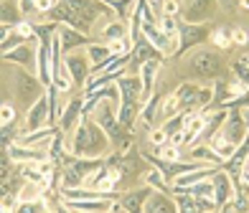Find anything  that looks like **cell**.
Segmentation results:
<instances>
[{"mask_svg": "<svg viewBox=\"0 0 249 213\" xmlns=\"http://www.w3.org/2000/svg\"><path fill=\"white\" fill-rule=\"evenodd\" d=\"M69 203L76 211H105L109 206L107 200H69Z\"/></svg>", "mask_w": 249, "mask_h": 213, "instance_id": "5bb4252c", "label": "cell"}, {"mask_svg": "<svg viewBox=\"0 0 249 213\" xmlns=\"http://www.w3.org/2000/svg\"><path fill=\"white\" fill-rule=\"evenodd\" d=\"M213 203H224L226 196H229V180H226V175H216V190H213Z\"/></svg>", "mask_w": 249, "mask_h": 213, "instance_id": "d6986e66", "label": "cell"}, {"mask_svg": "<svg viewBox=\"0 0 249 213\" xmlns=\"http://www.w3.org/2000/svg\"><path fill=\"white\" fill-rule=\"evenodd\" d=\"M122 26L120 23H112V26H107L105 28V38H109V41H122Z\"/></svg>", "mask_w": 249, "mask_h": 213, "instance_id": "f1b7e54d", "label": "cell"}, {"mask_svg": "<svg viewBox=\"0 0 249 213\" xmlns=\"http://www.w3.org/2000/svg\"><path fill=\"white\" fill-rule=\"evenodd\" d=\"M64 64H66V71H71L74 82L82 84V82L87 79V61L82 59V56H66Z\"/></svg>", "mask_w": 249, "mask_h": 213, "instance_id": "ba28073f", "label": "cell"}, {"mask_svg": "<svg viewBox=\"0 0 249 213\" xmlns=\"http://www.w3.org/2000/svg\"><path fill=\"white\" fill-rule=\"evenodd\" d=\"M206 178H209L206 170H198V173H191V175H180V178H178V183H176V188L194 185V183H198V180H206Z\"/></svg>", "mask_w": 249, "mask_h": 213, "instance_id": "44dd1931", "label": "cell"}, {"mask_svg": "<svg viewBox=\"0 0 249 213\" xmlns=\"http://www.w3.org/2000/svg\"><path fill=\"white\" fill-rule=\"evenodd\" d=\"M18 213H49V208L41 200H28V203H20Z\"/></svg>", "mask_w": 249, "mask_h": 213, "instance_id": "cb8c5ba5", "label": "cell"}, {"mask_svg": "<svg viewBox=\"0 0 249 213\" xmlns=\"http://www.w3.org/2000/svg\"><path fill=\"white\" fill-rule=\"evenodd\" d=\"M206 8H211V5H209V3H203V0H196V3H191V5H188V20L201 18Z\"/></svg>", "mask_w": 249, "mask_h": 213, "instance_id": "83f0119b", "label": "cell"}, {"mask_svg": "<svg viewBox=\"0 0 249 213\" xmlns=\"http://www.w3.org/2000/svg\"><path fill=\"white\" fill-rule=\"evenodd\" d=\"M165 140H168V134H165L163 130H160V132H153V145H158V147H160Z\"/></svg>", "mask_w": 249, "mask_h": 213, "instance_id": "f35d334b", "label": "cell"}, {"mask_svg": "<svg viewBox=\"0 0 249 213\" xmlns=\"http://www.w3.org/2000/svg\"><path fill=\"white\" fill-rule=\"evenodd\" d=\"M51 16L66 20L74 28H87L97 18V10L89 3H61V5H56V10H51Z\"/></svg>", "mask_w": 249, "mask_h": 213, "instance_id": "6da1fadb", "label": "cell"}, {"mask_svg": "<svg viewBox=\"0 0 249 213\" xmlns=\"http://www.w3.org/2000/svg\"><path fill=\"white\" fill-rule=\"evenodd\" d=\"M247 137V130H244V119L239 112H231L229 122H226V130H224V140L231 142V145H239Z\"/></svg>", "mask_w": 249, "mask_h": 213, "instance_id": "277c9868", "label": "cell"}, {"mask_svg": "<svg viewBox=\"0 0 249 213\" xmlns=\"http://www.w3.org/2000/svg\"><path fill=\"white\" fill-rule=\"evenodd\" d=\"M61 43H64L66 51H71L74 46H82V43H87V38H84V36H76V33L69 31V28H61Z\"/></svg>", "mask_w": 249, "mask_h": 213, "instance_id": "7c38bea8", "label": "cell"}, {"mask_svg": "<svg viewBox=\"0 0 249 213\" xmlns=\"http://www.w3.org/2000/svg\"><path fill=\"white\" fill-rule=\"evenodd\" d=\"M180 213H198V208H196L194 200H188L186 196H180Z\"/></svg>", "mask_w": 249, "mask_h": 213, "instance_id": "4dcf8cb0", "label": "cell"}, {"mask_svg": "<svg viewBox=\"0 0 249 213\" xmlns=\"http://www.w3.org/2000/svg\"><path fill=\"white\" fill-rule=\"evenodd\" d=\"M142 31H145V36H148V43H153V46H158V49L165 51V53H171V43H168V38H165L153 23H145Z\"/></svg>", "mask_w": 249, "mask_h": 213, "instance_id": "30bf717a", "label": "cell"}, {"mask_svg": "<svg viewBox=\"0 0 249 213\" xmlns=\"http://www.w3.org/2000/svg\"><path fill=\"white\" fill-rule=\"evenodd\" d=\"M211 41H213V46H219V49H229L231 46V36H229V31H226V28H216V31H213Z\"/></svg>", "mask_w": 249, "mask_h": 213, "instance_id": "ffe728a7", "label": "cell"}, {"mask_svg": "<svg viewBox=\"0 0 249 213\" xmlns=\"http://www.w3.org/2000/svg\"><path fill=\"white\" fill-rule=\"evenodd\" d=\"M13 208H16V198L13 196H5L3 198V213H13Z\"/></svg>", "mask_w": 249, "mask_h": 213, "instance_id": "d590c367", "label": "cell"}, {"mask_svg": "<svg viewBox=\"0 0 249 213\" xmlns=\"http://www.w3.org/2000/svg\"><path fill=\"white\" fill-rule=\"evenodd\" d=\"M244 66H247V69H249V56H247V59H244Z\"/></svg>", "mask_w": 249, "mask_h": 213, "instance_id": "b9f144b4", "label": "cell"}, {"mask_svg": "<svg viewBox=\"0 0 249 213\" xmlns=\"http://www.w3.org/2000/svg\"><path fill=\"white\" fill-rule=\"evenodd\" d=\"M148 183H150V185H155V188H160V190H165V183H163L160 173H155V170H150V173H148Z\"/></svg>", "mask_w": 249, "mask_h": 213, "instance_id": "1f68e13d", "label": "cell"}, {"mask_svg": "<svg viewBox=\"0 0 249 213\" xmlns=\"http://www.w3.org/2000/svg\"><path fill=\"white\" fill-rule=\"evenodd\" d=\"M51 134H53V130L49 127V130L33 132V134H28V137H20V142H23V145H36V142H41V140H46V137H51Z\"/></svg>", "mask_w": 249, "mask_h": 213, "instance_id": "4316f807", "label": "cell"}, {"mask_svg": "<svg viewBox=\"0 0 249 213\" xmlns=\"http://www.w3.org/2000/svg\"><path fill=\"white\" fill-rule=\"evenodd\" d=\"M102 134L92 127L87 125V122H82L76 130V137H74V152L76 155H97V150H102Z\"/></svg>", "mask_w": 249, "mask_h": 213, "instance_id": "3957f363", "label": "cell"}, {"mask_svg": "<svg viewBox=\"0 0 249 213\" xmlns=\"http://www.w3.org/2000/svg\"><path fill=\"white\" fill-rule=\"evenodd\" d=\"M5 59H8V61H18V64H23V66H31V64H33V51H28V49L20 46L18 51H8Z\"/></svg>", "mask_w": 249, "mask_h": 213, "instance_id": "9a60e30c", "label": "cell"}, {"mask_svg": "<svg viewBox=\"0 0 249 213\" xmlns=\"http://www.w3.org/2000/svg\"><path fill=\"white\" fill-rule=\"evenodd\" d=\"M186 193H194L196 198H209V200H213V188H211V183H198V185H194L191 190H186Z\"/></svg>", "mask_w": 249, "mask_h": 213, "instance_id": "603a6c76", "label": "cell"}, {"mask_svg": "<svg viewBox=\"0 0 249 213\" xmlns=\"http://www.w3.org/2000/svg\"><path fill=\"white\" fill-rule=\"evenodd\" d=\"M221 213H239V208H236V203H226Z\"/></svg>", "mask_w": 249, "mask_h": 213, "instance_id": "60d3db41", "label": "cell"}, {"mask_svg": "<svg viewBox=\"0 0 249 213\" xmlns=\"http://www.w3.org/2000/svg\"><path fill=\"white\" fill-rule=\"evenodd\" d=\"M158 158H160V160H178V147H173V145H160V147H158Z\"/></svg>", "mask_w": 249, "mask_h": 213, "instance_id": "d4e9b609", "label": "cell"}, {"mask_svg": "<svg viewBox=\"0 0 249 213\" xmlns=\"http://www.w3.org/2000/svg\"><path fill=\"white\" fill-rule=\"evenodd\" d=\"M155 71H158V59H150L142 64V92H150V84L155 79Z\"/></svg>", "mask_w": 249, "mask_h": 213, "instance_id": "8fae6325", "label": "cell"}, {"mask_svg": "<svg viewBox=\"0 0 249 213\" xmlns=\"http://www.w3.org/2000/svg\"><path fill=\"white\" fill-rule=\"evenodd\" d=\"M247 173H249V165H247Z\"/></svg>", "mask_w": 249, "mask_h": 213, "instance_id": "ee69618b", "label": "cell"}, {"mask_svg": "<svg viewBox=\"0 0 249 213\" xmlns=\"http://www.w3.org/2000/svg\"><path fill=\"white\" fill-rule=\"evenodd\" d=\"M13 117H16L13 107H10V104H3V127H8V122H13Z\"/></svg>", "mask_w": 249, "mask_h": 213, "instance_id": "e575fe53", "label": "cell"}, {"mask_svg": "<svg viewBox=\"0 0 249 213\" xmlns=\"http://www.w3.org/2000/svg\"><path fill=\"white\" fill-rule=\"evenodd\" d=\"M155 102H158V97L153 99L148 107H145V112H142V119H145V122H153V117H155Z\"/></svg>", "mask_w": 249, "mask_h": 213, "instance_id": "836d02e7", "label": "cell"}, {"mask_svg": "<svg viewBox=\"0 0 249 213\" xmlns=\"http://www.w3.org/2000/svg\"><path fill=\"white\" fill-rule=\"evenodd\" d=\"M178 33H180V49H188L206 38V28H201V26H180Z\"/></svg>", "mask_w": 249, "mask_h": 213, "instance_id": "52a82bcc", "label": "cell"}, {"mask_svg": "<svg viewBox=\"0 0 249 213\" xmlns=\"http://www.w3.org/2000/svg\"><path fill=\"white\" fill-rule=\"evenodd\" d=\"M148 193L150 190H135V193H127L122 198V208L127 213H142L140 208H142V200L148 198Z\"/></svg>", "mask_w": 249, "mask_h": 213, "instance_id": "9c48e42d", "label": "cell"}, {"mask_svg": "<svg viewBox=\"0 0 249 213\" xmlns=\"http://www.w3.org/2000/svg\"><path fill=\"white\" fill-rule=\"evenodd\" d=\"M231 41H234V43H239V46H244V43L249 41L247 31H244V28H234V31H231Z\"/></svg>", "mask_w": 249, "mask_h": 213, "instance_id": "f546056e", "label": "cell"}, {"mask_svg": "<svg viewBox=\"0 0 249 213\" xmlns=\"http://www.w3.org/2000/svg\"><path fill=\"white\" fill-rule=\"evenodd\" d=\"M191 66H194V71H198V74H216L221 69V59L213 53H196L194 59H191Z\"/></svg>", "mask_w": 249, "mask_h": 213, "instance_id": "5b68a950", "label": "cell"}, {"mask_svg": "<svg viewBox=\"0 0 249 213\" xmlns=\"http://www.w3.org/2000/svg\"><path fill=\"white\" fill-rule=\"evenodd\" d=\"M234 69H236V74L242 76V82H244V84L249 86V69H247V66H244V64H236Z\"/></svg>", "mask_w": 249, "mask_h": 213, "instance_id": "8d00e7d4", "label": "cell"}, {"mask_svg": "<svg viewBox=\"0 0 249 213\" xmlns=\"http://www.w3.org/2000/svg\"><path fill=\"white\" fill-rule=\"evenodd\" d=\"M148 213H176V208L168 203L165 198L153 196V198H150V203H148Z\"/></svg>", "mask_w": 249, "mask_h": 213, "instance_id": "4fadbf2b", "label": "cell"}, {"mask_svg": "<svg viewBox=\"0 0 249 213\" xmlns=\"http://www.w3.org/2000/svg\"><path fill=\"white\" fill-rule=\"evenodd\" d=\"M176 10H178V3H165V13L171 16V18H173V13H176Z\"/></svg>", "mask_w": 249, "mask_h": 213, "instance_id": "ab89813d", "label": "cell"}, {"mask_svg": "<svg viewBox=\"0 0 249 213\" xmlns=\"http://www.w3.org/2000/svg\"><path fill=\"white\" fill-rule=\"evenodd\" d=\"M46 119H49V99L41 97L38 102L31 107V115H28V119H26V127H28V130H38Z\"/></svg>", "mask_w": 249, "mask_h": 213, "instance_id": "8992f818", "label": "cell"}, {"mask_svg": "<svg viewBox=\"0 0 249 213\" xmlns=\"http://www.w3.org/2000/svg\"><path fill=\"white\" fill-rule=\"evenodd\" d=\"M79 109V102H71V107L66 109V117H64V125H69V122L74 119V112Z\"/></svg>", "mask_w": 249, "mask_h": 213, "instance_id": "74e56055", "label": "cell"}, {"mask_svg": "<svg viewBox=\"0 0 249 213\" xmlns=\"http://www.w3.org/2000/svg\"><path fill=\"white\" fill-rule=\"evenodd\" d=\"M211 150L216 152L221 160H231V155H234V145H231V142H226V140H213Z\"/></svg>", "mask_w": 249, "mask_h": 213, "instance_id": "ac0fdd59", "label": "cell"}, {"mask_svg": "<svg viewBox=\"0 0 249 213\" xmlns=\"http://www.w3.org/2000/svg\"><path fill=\"white\" fill-rule=\"evenodd\" d=\"M89 56H92V61H97V69H99V66H105V61L109 64L112 59H115L112 51L105 49V46H92V49H89Z\"/></svg>", "mask_w": 249, "mask_h": 213, "instance_id": "2e32d148", "label": "cell"}, {"mask_svg": "<svg viewBox=\"0 0 249 213\" xmlns=\"http://www.w3.org/2000/svg\"><path fill=\"white\" fill-rule=\"evenodd\" d=\"M120 92H122V104H120V122L122 125H130L132 122V109L135 102L142 92V84L138 79H120Z\"/></svg>", "mask_w": 249, "mask_h": 213, "instance_id": "7a4b0ae2", "label": "cell"}, {"mask_svg": "<svg viewBox=\"0 0 249 213\" xmlns=\"http://www.w3.org/2000/svg\"><path fill=\"white\" fill-rule=\"evenodd\" d=\"M247 137H249V130H247Z\"/></svg>", "mask_w": 249, "mask_h": 213, "instance_id": "7bdbcfd3", "label": "cell"}, {"mask_svg": "<svg viewBox=\"0 0 249 213\" xmlns=\"http://www.w3.org/2000/svg\"><path fill=\"white\" fill-rule=\"evenodd\" d=\"M160 33H163L165 38H171V36H176V33H178V26H176V20L171 16H165L160 20Z\"/></svg>", "mask_w": 249, "mask_h": 213, "instance_id": "484cf974", "label": "cell"}, {"mask_svg": "<svg viewBox=\"0 0 249 213\" xmlns=\"http://www.w3.org/2000/svg\"><path fill=\"white\" fill-rule=\"evenodd\" d=\"M153 43H148V41H140L138 46H135V59L138 61H150V56H153Z\"/></svg>", "mask_w": 249, "mask_h": 213, "instance_id": "7402d4cb", "label": "cell"}, {"mask_svg": "<svg viewBox=\"0 0 249 213\" xmlns=\"http://www.w3.org/2000/svg\"><path fill=\"white\" fill-rule=\"evenodd\" d=\"M124 49H127V41H112V43H109L112 56H122V53H124Z\"/></svg>", "mask_w": 249, "mask_h": 213, "instance_id": "d6a6232c", "label": "cell"}, {"mask_svg": "<svg viewBox=\"0 0 249 213\" xmlns=\"http://www.w3.org/2000/svg\"><path fill=\"white\" fill-rule=\"evenodd\" d=\"M49 56H51V51H49V46H43L41 43V49H38V74H41V82H49Z\"/></svg>", "mask_w": 249, "mask_h": 213, "instance_id": "e0dca14e", "label": "cell"}]
</instances>
